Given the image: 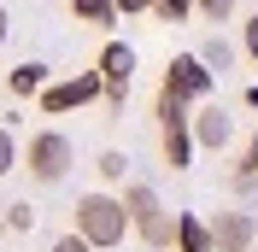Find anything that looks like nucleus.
Returning a JSON list of instances; mask_svg holds the SVG:
<instances>
[{"label":"nucleus","instance_id":"23","mask_svg":"<svg viewBox=\"0 0 258 252\" xmlns=\"http://www.w3.org/2000/svg\"><path fill=\"white\" fill-rule=\"evenodd\" d=\"M246 252H258V246H246Z\"/></svg>","mask_w":258,"mask_h":252},{"label":"nucleus","instance_id":"1","mask_svg":"<svg viewBox=\"0 0 258 252\" xmlns=\"http://www.w3.org/2000/svg\"><path fill=\"white\" fill-rule=\"evenodd\" d=\"M77 229L94 240L100 252H112L135 223H129V205L123 200H112V194H82V200H77Z\"/></svg>","mask_w":258,"mask_h":252},{"label":"nucleus","instance_id":"11","mask_svg":"<svg viewBox=\"0 0 258 252\" xmlns=\"http://www.w3.org/2000/svg\"><path fill=\"white\" fill-rule=\"evenodd\" d=\"M47 88V65H35V59H24L12 71V94H41Z\"/></svg>","mask_w":258,"mask_h":252},{"label":"nucleus","instance_id":"6","mask_svg":"<svg viewBox=\"0 0 258 252\" xmlns=\"http://www.w3.org/2000/svg\"><path fill=\"white\" fill-rule=\"evenodd\" d=\"M100 77H106V106L123 111V100H129V77H135V47L106 41V47H100Z\"/></svg>","mask_w":258,"mask_h":252},{"label":"nucleus","instance_id":"16","mask_svg":"<svg viewBox=\"0 0 258 252\" xmlns=\"http://www.w3.org/2000/svg\"><path fill=\"white\" fill-rule=\"evenodd\" d=\"M53 252H100V246L82 235V229H71V235H59V240H53Z\"/></svg>","mask_w":258,"mask_h":252},{"label":"nucleus","instance_id":"5","mask_svg":"<svg viewBox=\"0 0 258 252\" xmlns=\"http://www.w3.org/2000/svg\"><path fill=\"white\" fill-rule=\"evenodd\" d=\"M106 94V77L100 71H82V77H64V82H47L41 88V111H77L88 106V100Z\"/></svg>","mask_w":258,"mask_h":252},{"label":"nucleus","instance_id":"22","mask_svg":"<svg viewBox=\"0 0 258 252\" xmlns=\"http://www.w3.org/2000/svg\"><path fill=\"white\" fill-rule=\"evenodd\" d=\"M0 41H6V6H0Z\"/></svg>","mask_w":258,"mask_h":252},{"label":"nucleus","instance_id":"15","mask_svg":"<svg viewBox=\"0 0 258 252\" xmlns=\"http://www.w3.org/2000/svg\"><path fill=\"white\" fill-rule=\"evenodd\" d=\"M194 12L206 18V24H223V18L235 12V0H194Z\"/></svg>","mask_w":258,"mask_h":252},{"label":"nucleus","instance_id":"4","mask_svg":"<svg viewBox=\"0 0 258 252\" xmlns=\"http://www.w3.org/2000/svg\"><path fill=\"white\" fill-rule=\"evenodd\" d=\"M164 94H176V100H188V106H200V100L217 88V71H211L200 53H176V59L164 65V82H159Z\"/></svg>","mask_w":258,"mask_h":252},{"label":"nucleus","instance_id":"10","mask_svg":"<svg viewBox=\"0 0 258 252\" xmlns=\"http://www.w3.org/2000/svg\"><path fill=\"white\" fill-rule=\"evenodd\" d=\"M176 246H182V252H217V235H211L206 217L182 211V217H176Z\"/></svg>","mask_w":258,"mask_h":252},{"label":"nucleus","instance_id":"13","mask_svg":"<svg viewBox=\"0 0 258 252\" xmlns=\"http://www.w3.org/2000/svg\"><path fill=\"white\" fill-rule=\"evenodd\" d=\"M188 12H194V0H153V18L159 24H182Z\"/></svg>","mask_w":258,"mask_h":252},{"label":"nucleus","instance_id":"8","mask_svg":"<svg viewBox=\"0 0 258 252\" xmlns=\"http://www.w3.org/2000/svg\"><path fill=\"white\" fill-rule=\"evenodd\" d=\"M159 147H164V164H170V170H188V153H194V117H164V123H159Z\"/></svg>","mask_w":258,"mask_h":252},{"label":"nucleus","instance_id":"17","mask_svg":"<svg viewBox=\"0 0 258 252\" xmlns=\"http://www.w3.org/2000/svg\"><path fill=\"white\" fill-rule=\"evenodd\" d=\"M12 164H18V147H12V129L0 123V176L12 170Z\"/></svg>","mask_w":258,"mask_h":252},{"label":"nucleus","instance_id":"18","mask_svg":"<svg viewBox=\"0 0 258 252\" xmlns=\"http://www.w3.org/2000/svg\"><path fill=\"white\" fill-rule=\"evenodd\" d=\"M123 164H129L123 153H100V176H106V182H117V176H123Z\"/></svg>","mask_w":258,"mask_h":252},{"label":"nucleus","instance_id":"19","mask_svg":"<svg viewBox=\"0 0 258 252\" xmlns=\"http://www.w3.org/2000/svg\"><path fill=\"white\" fill-rule=\"evenodd\" d=\"M30 223H35L30 205H6V229H30Z\"/></svg>","mask_w":258,"mask_h":252},{"label":"nucleus","instance_id":"9","mask_svg":"<svg viewBox=\"0 0 258 252\" xmlns=\"http://www.w3.org/2000/svg\"><path fill=\"white\" fill-rule=\"evenodd\" d=\"M229 135H235V117H229L223 106H200V111H194V141H200V147L223 153V147H229Z\"/></svg>","mask_w":258,"mask_h":252},{"label":"nucleus","instance_id":"20","mask_svg":"<svg viewBox=\"0 0 258 252\" xmlns=\"http://www.w3.org/2000/svg\"><path fill=\"white\" fill-rule=\"evenodd\" d=\"M246 59H252V65H258V12H252V18H246Z\"/></svg>","mask_w":258,"mask_h":252},{"label":"nucleus","instance_id":"14","mask_svg":"<svg viewBox=\"0 0 258 252\" xmlns=\"http://www.w3.org/2000/svg\"><path fill=\"white\" fill-rule=\"evenodd\" d=\"M200 59H206L211 71H223V65L235 59V47H229V41H217V35H211V41H200Z\"/></svg>","mask_w":258,"mask_h":252},{"label":"nucleus","instance_id":"7","mask_svg":"<svg viewBox=\"0 0 258 252\" xmlns=\"http://www.w3.org/2000/svg\"><path fill=\"white\" fill-rule=\"evenodd\" d=\"M211 235H217V252H246L258 246V217L252 211H217Z\"/></svg>","mask_w":258,"mask_h":252},{"label":"nucleus","instance_id":"12","mask_svg":"<svg viewBox=\"0 0 258 252\" xmlns=\"http://www.w3.org/2000/svg\"><path fill=\"white\" fill-rule=\"evenodd\" d=\"M71 18H77V24H112L117 0H71Z\"/></svg>","mask_w":258,"mask_h":252},{"label":"nucleus","instance_id":"21","mask_svg":"<svg viewBox=\"0 0 258 252\" xmlns=\"http://www.w3.org/2000/svg\"><path fill=\"white\" fill-rule=\"evenodd\" d=\"M117 12H153V0H117Z\"/></svg>","mask_w":258,"mask_h":252},{"label":"nucleus","instance_id":"2","mask_svg":"<svg viewBox=\"0 0 258 252\" xmlns=\"http://www.w3.org/2000/svg\"><path fill=\"white\" fill-rule=\"evenodd\" d=\"M123 205H129V223H135V235H141V246L164 252L170 240H176V223H170L164 200L153 194V182H129V188H123Z\"/></svg>","mask_w":258,"mask_h":252},{"label":"nucleus","instance_id":"3","mask_svg":"<svg viewBox=\"0 0 258 252\" xmlns=\"http://www.w3.org/2000/svg\"><path fill=\"white\" fill-rule=\"evenodd\" d=\"M71 164H77V147L64 141L59 129H41V135H30V153H24V170H30V182L53 188V182H64V176H71Z\"/></svg>","mask_w":258,"mask_h":252}]
</instances>
